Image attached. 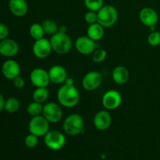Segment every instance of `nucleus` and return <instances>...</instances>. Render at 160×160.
Masks as SVG:
<instances>
[{
  "instance_id": "f257e3e1",
  "label": "nucleus",
  "mask_w": 160,
  "mask_h": 160,
  "mask_svg": "<svg viewBox=\"0 0 160 160\" xmlns=\"http://www.w3.org/2000/svg\"><path fill=\"white\" fill-rule=\"evenodd\" d=\"M59 104L65 108H73L80 101V92L74 84H64L57 92Z\"/></svg>"
},
{
  "instance_id": "f03ea898",
  "label": "nucleus",
  "mask_w": 160,
  "mask_h": 160,
  "mask_svg": "<svg viewBox=\"0 0 160 160\" xmlns=\"http://www.w3.org/2000/svg\"><path fill=\"white\" fill-rule=\"evenodd\" d=\"M52 51L59 55H65L71 50L73 42L67 33H57L51 36L49 39Z\"/></svg>"
},
{
  "instance_id": "7ed1b4c3",
  "label": "nucleus",
  "mask_w": 160,
  "mask_h": 160,
  "mask_svg": "<svg viewBox=\"0 0 160 160\" xmlns=\"http://www.w3.org/2000/svg\"><path fill=\"white\" fill-rule=\"evenodd\" d=\"M84 120L81 115L72 113L67 116L62 123L64 132L70 136H76L84 131Z\"/></svg>"
},
{
  "instance_id": "20e7f679",
  "label": "nucleus",
  "mask_w": 160,
  "mask_h": 160,
  "mask_svg": "<svg viewBox=\"0 0 160 160\" xmlns=\"http://www.w3.org/2000/svg\"><path fill=\"white\" fill-rule=\"evenodd\" d=\"M98 13V23L103 28H109L116 24L118 20V11L112 5H104Z\"/></svg>"
},
{
  "instance_id": "39448f33",
  "label": "nucleus",
  "mask_w": 160,
  "mask_h": 160,
  "mask_svg": "<svg viewBox=\"0 0 160 160\" xmlns=\"http://www.w3.org/2000/svg\"><path fill=\"white\" fill-rule=\"evenodd\" d=\"M49 122L42 114L32 117L29 121L28 130L31 134L38 138L43 137L49 131Z\"/></svg>"
},
{
  "instance_id": "423d86ee",
  "label": "nucleus",
  "mask_w": 160,
  "mask_h": 160,
  "mask_svg": "<svg viewBox=\"0 0 160 160\" xmlns=\"http://www.w3.org/2000/svg\"><path fill=\"white\" fill-rule=\"evenodd\" d=\"M45 144L49 149L57 151L62 149L66 144V137L58 131H49L44 136Z\"/></svg>"
},
{
  "instance_id": "0eeeda50",
  "label": "nucleus",
  "mask_w": 160,
  "mask_h": 160,
  "mask_svg": "<svg viewBox=\"0 0 160 160\" xmlns=\"http://www.w3.org/2000/svg\"><path fill=\"white\" fill-rule=\"evenodd\" d=\"M42 115L51 123H56L60 121L62 117V107L58 103L50 102L44 105Z\"/></svg>"
},
{
  "instance_id": "6e6552de",
  "label": "nucleus",
  "mask_w": 160,
  "mask_h": 160,
  "mask_svg": "<svg viewBox=\"0 0 160 160\" xmlns=\"http://www.w3.org/2000/svg\"><path fill=\"white\" fill-rule=\"evenodd\" d=\"M102 75L96 70H92L86 73L82 79V87L88 92H92L101 86L102 83Z\"/></svg>"
},
{
  "instance_id": "1a4fd4ad",
  "label": "nucleus",
  "mask_w": 160,
  "mask_h": 160,
  "mask_svg": "<svg viewBox=\"0 0 160 160\" xmlns=\"http://www.w3.org/2000/svg\"><path fill=\"white\" fill-rule=\"evenodd\" d=\"M74 46L77 51L81 54L88 56L94 52L98 47L96 42L91 39L88 36H80L76 39Z\"/></svg>"
},
{
  "instance_id": "9d476101",
  "label": "nucleus",
  "mask_w": 160,
  "mask_h": 160,
  "mask_svg": "<svg viewBox=\"0 0 160 160\" xmlns=\"http://www.w3.org/2000/svg\"><path fill=\"white\" fill-rule=\"evenodd\" d=\"M122 103V95L118 91L109 90L103 95L102 98V104L107 110H113L120 107Z\"/></svg>"
},
{
  "instance_id": "9b49d317",
  "label": "nucleus",
  "mask_w": 160,
  "mask_h": 160,
  "mask_svg": "<svg viewBox=\"0 0 160 160\" xmlns=\"http://www.w3.org/2000/svg\"><path fill=\"white\" fill-rule=\"evenodd\" d=\"M30 80L35 88H48L51 82L48 72L40 67L33 69L30 73Z\"/></svg>"
},
{
  "instance_id": "f8f14e48",
  "label": "nucleus",
  "mask_w": 160,
  "mask_h": 160,
  "mask_svg": "<svg viewBox=\"0 0 160 160\" xmlns=\"http://www.w3.org/2000/svg\"><path fill=\"white\" fill-rule=\"evenodd\" d=\"M33 54L38 59H45L51 54L52 48L48 39L45 38L35 40L32 48Z\"/></svg>"
},
{
  "instance_id": "ddd939ff",
  "label": "nucleus",
  "mask_w": 160,
  "mask_h": 160,
  "mask_svg": "<svg viewBox=\"0 0 160 160\" xmlns=\"http://www.w3.org/2000/svg\"><path fill=\"white\" fill-rule=\"evenodd\" d=\"M112 116L107 109L97 112L93 118L94 126L100 131H104L109 129L112 124Z\"/></svg>"
},
{
  "instance_id": "4468645a",
  "label": "nucleus",
  "mask_w": 160,
  "mask_h": 160,
  "mask_svg": "<svg viewBox=\"0 0 160 160\" xmlns=\"http://www.w3.org/2000/svg\"><path fill=\"white\" fill-rule=\"evenodd\" d=\"M20 50L18 43L12 38L0 41V55L6 58H12L17 56Z\"/></svg>"
},
{
  "instance_id": "2eb2a0df",
  "label": "nucleus",
  "mask_w": 160,
  "mask_h": 160,
  "mask_svg": "<svg viewBox=\"0 0 160 160\" xmlns=\"http://www.w3.org/2000/svg\"><path fill=\"white\" fill-rule=\"evenodd\" d=\"M139 20L143 25L151 28L152 26H156L159 21V15L152 8L145 7L139 12Z\"/></svg>"
},
{
  "instance_id": "dca6fc26",
  "label": "nucleus",
  "mask_w": 160,
  "mask_h": 160,
  "mask_svg": "<svg viewBox=\"0 0 160 160\" xmlns=\"http://www.w3.org/2000/svg\"><path fill=\"white\" fill-rule=\"evenodd\" d=\"M2 73L6 79L12 81L14 78L20 76V64L14 59H7L2 65Z\"/></svg>"
},
{
  "instance_id": "f3484780",
  "label": "nucleus",
  "mask_w": 160,
  "mask_h": 160,
  "mask_svg": "<svg viewBox=\"0 0 160 160\" xmlns=\"http://www.w3.org/2000/svg\"><path fill=\"white\" fill-rule=\"evenodd\" d=\"M48 75L51 82L56 84L65 83L67 79V70L61 65H54L48 70Z\"/></svg>"
},
{
  "instance_id": "a211bd4d",
  "label": "nucleus",
  "mask_w": 160,
  "mask_h": 160,
  "mask_svg": "<svg viewBox=\"0 0 160 160\" xmlns=\"http://www.w3.org/2000/svg\"><path fill=\"white\" fill-rule=\"evenodd\" d=\"M9 9L12 15L22 17L28 12V4L26 0H9Z\"/></svg>"
},
{
  "instance_id": "6ab92c4d",
  "label": "nucleus",
  "mask_w": 160,
  "mask_h": 160,
  "mask_svg": "<svg viewBox=\"0 0 160 160\" xmlns=\"http://www.w3.org/2000/svg\"><path fill=\"white\" fill-rule=\"evenodd\" d=\"M112 78L116 84L119 85H123L126 84L129 80V71L124 66H117L112 70Z\"/></svg>"
},
{
  "instance_id": "aec40b11",
  "label": "nucleus",
  "mask_w": 160,
  "mask_h": 160,
  "mask_svg": "<svg viewBox=\"0 0 160 160\" xmlns=\"http://www.w3.org/2000/svg\"><path fill=\"white\" fill-rule=\"evenodd\" d=\"M104 28L98 23L90 24L87 29V36L95 42L100 41L105 34Z\"/></svg>"
},
{
  "instance_id": "412c9836",
  "label": "nucleus",
  "mask_w": 160,
  "mask_h": 160,
  "mask_svg": "<svg viewBox=\"0 0 160 160\" xmlns=\"http://www.w3.org/2000/svg\"><path fill=\"white\" fill-rule=\"evenodd\" d=\"M49 96V91L48 88H36L32 94L33 101L43 104L48 98Z\"/></svg>"
},
{
  "instance_id": "4be33fe9",
  "label": "nucleus",
  "mask_w": 160,
  "mask_h": 160,
  "mask_svg": "<svg viewBox=\"0 0 160 160\" xmlns=\"http://www.w3.org/2000/svg\"><path fill=\"white\" fill-rule=\"evenodd\" d=\"M29 34L31 37L34 40H38V39L44 38L45 31H44L42 23H34L33 24H31L29 28Z\"/></svg>"
},
{
  "instance_id": "5701e85b",
  "label": "nucleus",
  "mask_w": 160,
  "mask_h": 160,
  "mask_svg": "<svg viewBox=\"0 0 160 160\" xmlns=\"http://www.w3.org/2000/svg\"><path fill=\"white\" fill-rule=\"evenodd\" d=\"M20 106V101L15 97H10L5 102L4 109L9 113H15L19 110Z\"/></svg>"
},
{
  "instance_id": "b1692460",
  "label": "nucleus",
  "mask_w": 160,
  "mask_h": 160,
  "mask_svg": "<svg viewBox=\"0 0 160 160\" xmlns=\"http://www.w3.org/2000/svg\"><path fill=\"white\" fill-rule=\"evenodd\" d=\"M42 25L43 27L45 34H48V35H53V34L57 33L58 31H59L58 24L53 20H50V19L45 20L42 23Z\"/></svg>"
},
{
  "instance_id": "393cba45",
  "label": "nucleus",
  "mask_w": 160,
  "mask_h": 160,
  "mask_svg": "<svg viewBox=\"0 0 160 160\" xmlns=\"http://www.w3.org/2000/svg\"><path fill=\"white\" fill-rule=\"evenodd\" d=\"M43 106H44L42 103H39L35 101H33L32 102L29 103V105L27 107V112L31 117L41 115V114H42Z\"/></svg>"
},
{
  "instance_id": "a878e982",
  "label": "nucleus",
  "mask_w": 160,
  "mask_h": 160,
  "mask_svg": "<svg viewBox=\"0 0 160 160\" xmlns=\"http://www.w3.org/2000/svg\"><path fill=\"white\" fill-rule=\"evenodd\" d=\"M84 3L85 7L89 11L94 12H98L104 6L103 0H84Z\"/></svg>"
},
{
  "instance_id": "bb28decb",
  "label": "nucleus",
  "mask_w": 160,
  "mask_h": 160,
  "mask_svg": "<svg viewBox=\"0 0 160 160\" xmlns=\"http://www.w3.org/2000/svg\"><path fill=\"white\" fill-rule=\"evenodd\" d=\"M107 56V52L101 48H97L92 53V60L94 62L99 63L103 62Z\"/></svg>"
},
{
  "instance_id": "cd10ccee",
  "label": "nucleus",
  "mask_w": 160,
  "mask_h": 160,
  "mask_svg": "<svg viewBox=\"0 0 160 160\" xmlns=\"http://www.w3.org/2000/svg\"><path fill=\"white\" fill-rule=\"evenodd\" d=\"M148 45L152 47H156L160 45V31H151L149 35L148 36Z\"/></svg>"
},
{
  "instance_id": "c85d7f7f",
  "label": "nucleus",
  "mask_w": 160,
  "mask_h": 160,
  "mask_svg": "<svg viewBox=\"0 0 160 160\" xmlns=\"http://www.w3.org/2000/svg\"><path fill=\"white\" fill-rule=\"evenodd\" d=\"M24 143L25 145H26L28 148H34V147L37 146L38 144V137L30 133V134H28V135L26 136V138H25Z\"/></svg>"
},
{
  "instance_id": "c756f323",
  "label": "nucleus",
  "mask_w": 160,
  "mask_h": 160,
  "mask_svg": "<svg viewBox=\"0 0 160 160\" xmlns=\"http://www.w3.org/2000/svg\"><path fill=\"white\" fill-rule=\"evenodd\" d=\"M84 20L88 25L98 23V13L94 11H88L84 14Z\"/></svg>"
},
{
  "instance_id": "7c9ffc66",
  "label": "nucleus",
  "mask_w": 160,
  "mask_h": 160,
  "mask_svg": "<svg viewBox=\"0 0 160 160\" xmlns=\"http://www.w3.org/2000/svg\"><path fill=\"white\" fill-rule=\"evenodd\" d=\"M9 34V28L5 23H0V41L7 38Z\"/></svg>"
},
{
  "instance_id": "2f4dec72",
  "label": "nucleus",
  "mask_w": 160,
  "mask_h": 160,
  "mask_svg": "<svg viewBox=\"0 0 160 160\" xmlns=\"http://www.w3.org/2000/svg\"><path fill=\"white\" fill-rule=\"evenodd\" d=\"M12 83H13V85L15 86V88L18 89H21L24 87L25 85V81L23 80V78H21L20 76L17 77L16 78H14L12 80Z\"/></svg>"
},
{
  "instance_id": "473e14b6",
  "label": "nucleus",
  "mask_w": 160,
  "mask_h": 160,
  "mask_svg": "<svg viewBox=\"0 0 160 160\" xmlns=\"http://www.w3.org/2000/svg\"><path fill=\"white\" fill-rule=\"evenodd\" d=\"M5 102H6V100H5L4 97H3V95L0 93V112H2V111L4 109Z\"/></svg>"
},
{
  "instance_id": "72a5a7b5",
  "label": "nucleus",
  "mask_w": 160,
  "mask_h": 160,
  "mask_svg": "<svg viewBox=\"0 0 160 160\" xmlns=\"http://www.w3.org/2000/svg\"><path fill=\"white\" fill-rule=\"evenodd\" d=\"M59 32H61V33H67V28H66L65 26H60L59 27Z\"/></svg>"
}]
</instances>
